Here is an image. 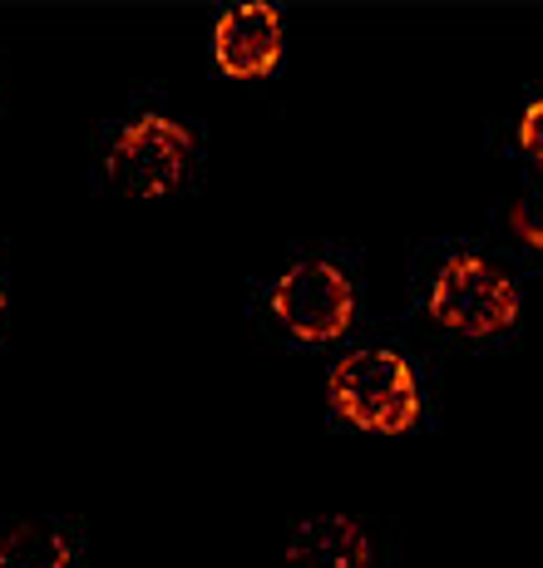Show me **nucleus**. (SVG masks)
<instances>
[{"instance_id": "obj_9", "label": "nucleus", "mask_w": 543, "mask_h": 568, "mask_svg": "<svg viewBox=\"0 0 543 568\" xmlns=\"http://www.w3.org/2000/svg\"><path fill=\"white\" fill-rule=\"evenodd\" d=\"M519 144H524V154L543 169V100H534L524 109V119H519Z\"/></svg>"}, {"instance_id": "obj_1", "label": "nucleus", "mask_w": 543, "mask_h": 568, "mask_svg": "<svg viewBox=\"0 0 543 568\" xmlns=\"http://www.w3.org/2000/svg\"><path fill=\"white\" fill-rule=\"evenodd\" d=\"M331 406L371 435H406L420 420V381L396 352H351L331 371Z\"/></svg>"}, {"instance_id": "obj_5", "label": "nucleus", "mask_w": 543, "mask_h": 568, "mask_svg": "<svg viewBox=\"0 0 543 568\" xmlns=\"http://www.w3.org/2000/svg\"><path fill=\"white\" fill-rule=\"evenodd\" d=\"M213 54L233 80H263L281 60V16L263 0L223 10V20L213 26Z\"/></svg>"}, {"instance_id": "obj_2", "label": "nucleus", "mask_w": 543, "mask_h": 568, "mask_svg": "<svg viewBox=\"0 0 543 568\" xmlns=\"http://www.w3.org/2000/svg\"><path fill=\"white\" fill-rule=\"evenodd\" d=\"M430 316L460 336H494L519 322V287L484 257H450L434 272Z\"/></svg>"}, {"instance_id": "obj_3", "label": "nucleus", "mask_w": 543, "mask_h": 568, "mask_svg": "<svg viewBox=\"0 0 543 568\" xmlns=\"http://www.w3.org/2000/svg\"><path fill=\"white\" fill-rule=\"evenodd\" d=\"M193 159V134L178 124V119L163 114H144L134 124L119 129L114 149H109V183L129 199H163L183 183Z\"/></svg>"}, {"instance_id": "obj_4", "label": "nucleus", "mask_w": 543, "mask_h": 568, "mask_svg": "<svg viewBox=\"0 0 543 568\" xmlns=\"http://www.w3.org/2000/svg\"><path fill=\"white\" fill-rule=\"evenodd\" d=\"M356 292L336 262H291L272 287V316L301 342H336L351 326Z\"/></svg>"}, {"instance_id": "obj_8", "label": "nucleus", "mask_w": 543, "mask_h": 568, "mask_svg": "<svg viewBox=\"0 0 543 568\" xmlns=\"http://www.w3.org/2000/svg\"><path fill=\"white\" fill-rule=\"evenodd\" d=\"M509 227H514L529 247H543V189H524L509 203Z\"/></svg>"}, {"instance_id": "obj_10", "label": "nucleus", "mask_w": 543, "mask_h": 568, "mask_svg": "<svg viewBox=\"0 0 543 568\" xmlns=\"http://www.w3.org/2000/svg\"><path fill=\"white\" fill-rule=\"evenodd\" d=\"M0 316H6V287H0Z\"/></svg>"}, {"instance_id": "obj_6", "label": "nucleus", "mask_w": 543, "mask_h": 568, "mask_svg": "<svg viewBox=\"0 0 543 568\" xmlns=\"http://www.w3.org/2000/svg\"><path fill=\"white\" fill-rule=\"evenodd\" d=\"M291 568H371V539L351 515L301 519L287 539Z\"/></svg>"}, {"instance_id": "obj_7", "label": "nucleus", "mask_w": 543, "mask_h": 568, "mask_svg": "<svg viewBox=\"0 0 543 568\" xmlns=\"http://www.w3.org/2000/svg\"><path fill=\"white\" fill-rule=\"evenodd\" d=\"M0 568H70V544L50 524H16L0 539Z\"/></svg>"}]
</instances>
